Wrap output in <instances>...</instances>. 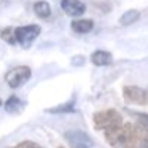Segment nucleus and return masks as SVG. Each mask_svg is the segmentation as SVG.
<instances>
[{
    "mask_svg": "<svg viewBox=\"0 0 148 148\" xmlns=\"http://www.w3.org/2000/svg\"><path fill=\"white\" fill-rule=\"evenodd\" d=\"M131 123H121L118 126H113V127H108L103 131V135H105V140L108 142L112 147L118 148L123 147L129 135V131H131Z\"/></svg>",
    "mask_w": 148,
    "mask_h": 148,
    "instance_id": "obj_3",
    "label": "nucleus"
},
{
    "mask_svg": "<svg viewBox=\"0 0 148 148\" xmlns=\"http://www.w3.org/2000/svg\"><path fill=\"white\" fill-rule=\"evenodd\" d=\"M138 18H140V11L138 10H129V11H126V13L121 14L119 24H121V26H131V24H134Z\"/></svg>",
    "mask_w": 148,
    "mask_h": 148,
    "instance_id": "obj_14",
    "label": "nucleus"
},
{
    "mask_svg": "<svg viewBox=\"0 0 148 148\" xmlns=\"http://www.w3.org/2000/svg\"><path fill=\"white\" fill-rule=\"evenodd\" d=\"M91 62L97 67H103V65L112 64V54L108 51H103V49H97L91 54Z\"/></svg>",
    "mask_w": 148,
    "mask_h": 148,
    "instance_id": "obj_10",
    "label": "nucleus"
},
{
    "mask_svg": "<svg viewBox=\"0 0 148 148\" xmlns=\"http://www.w3.org/2000/svg\"><path fill=\"white\" fill-rule=\"evenodd\" d=\"M24 107H26V102L21 100L18 96H10V97H8V100L3 103V108L7 110L8 113H16V115L23 112Z\"/></svg>",
    "mask_w": 148,
    "mask_h": 148,
    "instance_id": "obj_9",
    "label": "nucleus"
},
{
    "mask_svg": "<svg viewBox=\"0 0 148 148\" xmlns=\"http://www.w3.org/2000/svg\"><path fill=\"white\" fill-rule=\"evenodd\" d=\"M61 8L65 14L73 18L81 16L86 11V5L81 0H61Z\"/></svg>",
    "mask_w": 148,
    "mask_h": 148,
    "instance_id": "obj_7",
    "label": "nucleus"
},
{
    "mask_svg": "<svg viewBox=\"0 0 148 148\" xmlns=\"http://www.w3.org/2000/svg\"><path fill=\"white\" fill-rule=\"evenodd\" d=\"M83 62H84V59L81 58V56H77V58L72 59V64H73V65H81Z\"/></svg>",
    "mask_w": 148,
    "mask_h": 148,
    "instance_id": "obj_17",
    "label": "nucleus"
},
{
    "mask_svg": "<svg viewBox=\"0 0 148 148\" xmlns=\"http://www.w3.org/2000/svg\"><path fill=\"white\" fill-rule=\"evenodd\" d=\"M0 107H2V99H0Z\"/></svg>",
    "mask_w": 148,
    "mask_h": 148,
    "instance_id": "obj_20",
    "label": "nucleus"
},
{
    "mask_svg": "<svg viewBox=\"0 0 148 148\" xmlns=\"http://www.w3.org/2000/svg\"><path fill=\"white\" fill-rule=\"evenodd\" d=\"M72 30L77 34H88L94 29V21L91 19H75L70 24Z\"/></svg>",
    "mask_w": 148,
    "mask_h": 148,
    "instance_id": "obj_11",
    "label": "nucleus"
},
{
    "mask_svg": "<svg viewBox=\"0 0 148 148\" xmlns=\"http://www.w3.org/2000/svg\"><path fill=\"white\" fill-rule=\"evenodd\" d=\"M58 148H65V147H58Z\"/></svg>",
    "mask_w": 148,
    "mask_h": 148,
    "instance_id": "obj_21",
    "label": "nucleus"
},
{
    "mask_svg": "<svg viewBox=\"0 0 148 148\" xmlns=\"http://www.w3.org/2000/svg\"><path fill=\"white\" fill-rule=\"evenodd\" d=\"M32 77V70L27 65H18V67L11 69L5 73V81L10 88L16 89V88H21L23 84H26L29 81V78Z\"/></svg>",
    "mask_w": 148,
    "mask_h": 148,
    "instance_id": "obj_4",
    "label": "nucleus"
},
{
    "mask_svg": "<svg viewBox=\"0 0 148 148\" xmlns=\"http://www.w3.org/2000/svg\"><path fill=\"white\" fill-rule=\"evenodd\" d=\"M92 121H94V127L97 131H105L108 127L121 124L123 116L118 110L108 108V110H102V112H96L92 116Z\"/></svg>",
    "mask_w": 148,
    "mask_h": 148,
    "instance_id": "obj_2",
    "label": "nucleus"
},
{
    "mask_svg": "<svg viewBox=\"0 0 148 148\" xmlns=\"http://www.w3.org/2000/svg\"><path fill=\"white\" fill-rule=\"evenodd\" d=\"M5 3H10V2H13V0H3Z\"/></svg>",
    "mask_w": 148,
    "mask_h": 148,
    "instance_id": "obj_19",
    "label": "nucleus"
},
{
    "mask_svg": "<svg viewBox=\"0 0 148 148\" xmlns=\"http://www.w3.org/2000/svg\"><path fill=\"white\" fill-rule=\"evenodd\" d=\"M46 113H51V115H62V113H73L75 112V97H72L69 102L61 103V105L51 107V108H46Z\"/></svg>",
    "mask_w": 148,
    "mask_h": 148,
    "instance_id": "obj_12",
    "label": "nucleus"
},
{
    "mask_svg": "<svg viewBox=\"0 0 148 148\" xmlns=\"http://www.w3.org/2000/svg\"><path fill=\"white\" fill-rule=\"evenodd\" d=\"M123 97L126 99V102L135 103V105H147L148 103V92L143 88L138 86H124Z\"/></svg>",
    "mask_w": 148,
    "mask_h": 148,
    "instance_id": "obj_6",
    "label": "nucleus"
},
{
    "mask_svg": "<svg viewBox=\"0 0 148 148\" xmlns=\"http://www.w3.org/2000/svg\"><path fill=\"white\" fill-rule=\"evenodd\" d=\"M11 148H43V147H42V145H38V143H35V142L24 140V142H21V143L14 145V147H11Z\"/></svg>",
    "mask_w": 148,
    "mask_h": 148,
    "instance_id": "obj_16",
    "label": "nucleus"
},
{
    "mask_svg": "<svg viewBox=\"0 0 148 148\" xmlns=\"http://www.w3.org/2000/svg\"><path fill=\"white\" fill-rule=\"evenodd\" d=\"M34 13L42 19H48L51 16V7L46 0H38L34 3Z\"/></svg>",
    "mask_w": 148,
    "mask_h": 148,
    "instance_id": "obj_13",
    "label": "nucleus"
},
{
    "mask_svg": "<svg viewBox=\"0 0 148 148\" xmlns=\"http://www.w3.org/2000/svg\"><path fill=\"white\" fill-rule=\"evenodd\" d=\"M0 37L2 40L8 43V45H16V34H14V27H3L0 30Z\"/></svg>",
    "mask_w": 148,
    "mask_h": 148,
    "instance_id": "obj_15",
    "label": "nucleus"
},
{
    "mask_svg": "<svg viewBox=\"0 0 148 148\" xmlns=\"http://www.w3.org/2000/svg\"><path fill=\"white\" fill-rule=\"evenodd\" d=\"M42 29L37 24H29V26H21L14 27V34H16V43H19L24 48H29L32 42L40 35Z\"/></svg>",
    "mask_w": 148,
    "mask_h": 148,
    "instance_id": "obj_5",
    "label": "nucleus"
},
{
    "mask_svg": "<svg viewBox=\"0 0 148 148\" xmlns=\"http://www.w3.org/2000/svg\"><path fill=\"white\" fill-rule=\"evenodd\" d=\"M73 148H91L89 145H75Z\"/></svg>",
    "mask_w": 148,
    "mask_h": 148,
    "instance_id": "obj_18",
    "label": "nucleus"
},
{
    "mask_svg": "<svg viewBox=\"0 0 148 148\" xmlns=\"http://www.w3.org/2000/svg\"><path fill=\"white\" fill-rule=\"evenodd\" d=\"M65 138L72 143V147H75V145H89L91 147L92 145L91 137L83 131H69L65 132Z\"/></svg>",
    "mask_w": 148,
    "mask_h": 148,
    "instance_id": "obj_8",
    "label": "nucleus"
},
{
    "mask_svg": "<svg viewBox=\"0 0 148 148\" xmlns=\"http://www.w3.org/2000/svg\"><path fill=\"white\" fill-rule=\"evenodd\" d=\"M123 148H148V124L142 121L132 124Z\"/></svg>",
    "mask_w": 148,
    "mask_h": 148,
    "instance_id": "obj_1",
    "label": "nucleus"
}]
</instances>
